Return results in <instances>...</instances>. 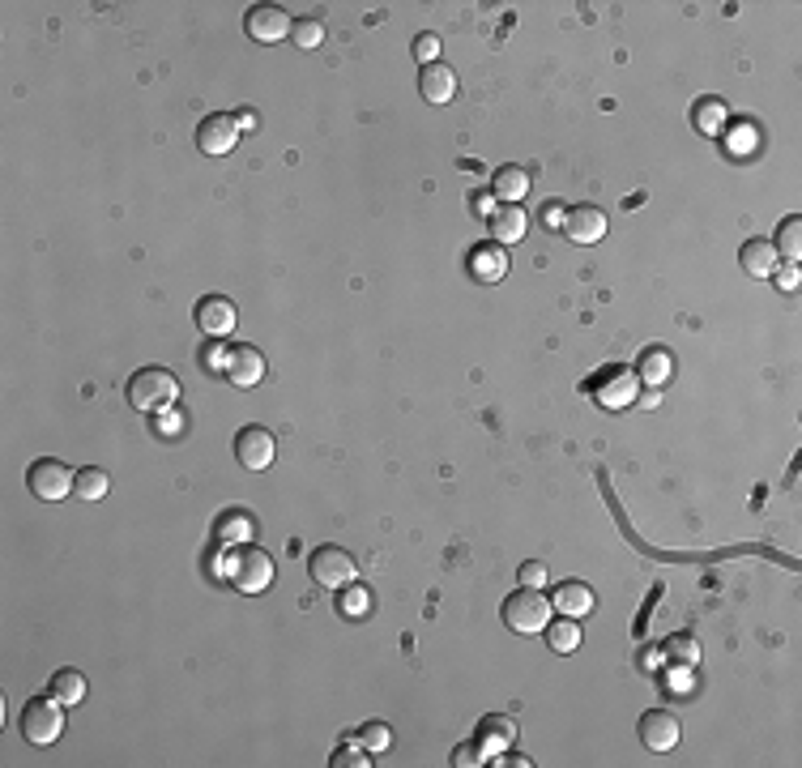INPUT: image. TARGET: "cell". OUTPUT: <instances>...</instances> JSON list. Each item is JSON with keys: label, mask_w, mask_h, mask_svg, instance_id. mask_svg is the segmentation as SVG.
<instances>
[{"label": "cell", "mask_w": 802, "mask_h": 768, "mask_svg": "<svg viewBox=\"0 0 802 768\" xmlns=\"http://www.w3.org/2000/svg\"><path fill=\"white\" fill-rule=\"evenodd\" d=\"M367 606H372V598H367V589H355V594L346 598V615H363Z\"/></svg>", "instance_id": "ab89813d"}, {"label": "cell", "mask_w": 802, "mask_h": 768, "mask_svg": "<svg viewBox=\"0 0 802 768\" xmlns=\"http://www.w3.org/2000/svg\"><path fill=\"white\" fill-rule=\"evenodd\" d=\"M547 645H551L555 653H572L576 645H581V623H576L572 615L551 619V623H547Z\"/></svg>", "instance_id": "4316f807"}, {"label": "cell", "mask_w": 802, "mask_h": 768, "mask_svg": "<svg viewBox=\"0 0 802 768\" xmlns=\"http://www.w3.org/2000/svg\"><path fill=\"white\" fill-rule=\"evenodd\" d=\"M487 222H491V239L495 244H504V248L521 244L525 231H529V214L521 210V205H495V214Z\"/></svg>", "instance_id": "e0dca14e"}, {"label": "cell", "mask_w": 802, "mask_h": 768, "mask_svg": "<svg viewBox=\"0 0 802 768\" xmlns=\"http://www.w3.org/2000/svg\"><path fill=\"white\" fill-rule=\"evenodd\" d=\"M670 376H675V359H670V350L653 346V350H645V355H640V363H636V380H640V384H649V389H662Z\"/></svg>", "instance_id": "7402d4cb"}, {"label": "cell", "mask_w": 802, "mask_h": 768, "mask_svg": "<svg viewBox=\"0 0 802 768\" xmlns=\"http://www.w3.org/2000/svg\"><path fill=\"white\" fill-rule=\"evenodd\" d=\"M517 581H521L525 589H542V585H547V564H538V559H529V564H521V568H517Z\"/></svg>", "instance_id": "836d02e7"}, {"label": "cell", "mask_w": 802, "mask_h": 768, "mask_svg": "<svg viewBox=\"0 0 802 768\" xmlns=\"http://www.w3.org/2000/svg\"><path fill=\"white\" fill-rule=\"evenodd\" d=\"M308 572H312V581L320 589H350V585H355V576H359V564H355V555H350L346 547H333V542H325V547L312 551Z\"/></svg>", "instance_id": "5b68a950"}, {"label": "cell", "mask_w": 802, "mask_h": 768, "mask_svg": "<svg viewBox=\"0 0 802 768\" xmlns=\"http://www.w3.org/2000/svg\"><path fill=\"white\" fill-rule=\"evenodd\" d=\"M662 653H666V658L675 662V666H696V662H700V645H696V636H687V632L666 636Z\"/></svg>", "instance_id": "83f0119b"}, {"label": "cell", "mask_w": 802, "mask_h": 768, "mask_svg": "<svg viewBox=\"0 0 802 768\" xmlns=\"http://www.w3.org/2000/svg\"><path fill=\"white\" fill-rule=\"evenodd\" d=\"M773 278H777V286H781V291H798V282H802V278H798V265H785V269H777Z\"/></svg>", "instance_id": "74e56055"}, {"label": "cell", "mask_w": 802, "mask_h": 768, "mask_svg": "<svg viewBox=\"0 0 802 768\" xmlns=\"http://www.w3.org/2000/svg\"><path fill=\"white\" fill-rule=\"evenodd\" d=\"M491 192H495V201H504V205H521V197L529 192V171L517 163H504L491 175Z\"/></svg>", "instance_id": "ffe728a7"}, {"label": "cell", "mask_w": 802, "mask_h": 768, "mask_svg": "<svg viewBox=\"0 0 802 768\" xmlns=\"http://www.w3.org/2000/svg\"><path fill=\"white\" fill-rule=\"evenodd\" d=\"M222 576L231 581V589L239 594H265L269 585H274V555H265L261 547H235L227 555V564H222Z\"/></svg>", "instance_id": "6da1fadb"}, {"label": "cell", "mask_w": 802, "mask_h": 768, "mask_svg": "<svg viewBox=\"0 0 802 768\" xmlns=\"http://www.w3.org/2000/svg\"><path fill=\"white\" fill-rule=\"evenodd\" d=\"M564 214H568L564 205H559V201H551V205H547V214H542V222H547L551 231H564Z\"/></svg>", "instance_id": "f35d334b"}, {"label": "cell", "mask_w": 802, "mask_h": 768, "mask_svg": "<svg viewBox=\"0 0 802 768\" xmlns=\"http://www.w3.org/2000/svg\"><path fill=\"white\" fill-rule=\"evenodd\" d=\"M111 491V478H107V470H99V466H86V470H77V491L73 495H82V500H103V495Z\"/></svg>", "instance_id": "f1b7e54d"}, {"label": "cell", "mask_w": 802, "mask_h": 768, "mask_svg": "<svg viewBox=\"0 0 802 768\" xmlns=\"http://www.w3.org/2000/svg\"><path fill=\"white\" fill-rule=\"evenodd\" d=\"M564 235L572 244H598V239H606V210H598V205H572L564 214Z\"/></svg>", "instance_id": "9a60e30c"}, {"label": "cell", "mask_w": 802, "mask_h": 768, "mask_svg": "<svg viewBox=\"0 0 802 768\" xmlns=\"http://www.w3.org/2000/svg\"><path fill=\"white\" fill-rule=\"evenodd\" d=\"M470 210L483 214V218H491V214H495V192H491V188H487V192H474V197H470Z\"/></svg>", "instance_id": "8d00e7d4"}, {"label": "cell", "mask_w": 802, "mask_h": 768, "mask_svg": "<svg viewBox=\"0 0 802 768\" xmlns=\"http://www.w3.org/2000/svg\"><path fill=\"white\" fill-rule=\"evenodd\" d=\"M222 376H227L235 389H252V384L265 380V355L252 342H239L222 355Z\"/></svg>", "instance_id": "9c48e42d"}, {"label": "cell", "mask_w": 802, "mask_h": 768, "mask_svg": "<svg viewBox=\"0 0 802 768\" xmlns=\"http://www.w3.org/2000/svg\"><path fill=\"white\" fill-rule=\"evenodd\" d=\"M679 739H683V726H679L675 713H666V709L640 713V743L649 751H675Z\"/></svg>", "instance_id": "7c38bea8"}, {"label": "cell", "mask_w": 802, "mask_h": 768, "mask_svg": "<svg viewBox=\"0 0 802 768\" xmlns=\"http://www.w3.org/2000/svg\"><path fill=\"white\" fill-rule=\"evenodd\" d=\"M359 743L372 751V756H380V751H389L393 747V730H389V722H367L363 730H359Z\"/></svg>", "instance_id": "4dcf8cb0"}, {"label": "cell", "mask_w": 802, "mask_h": 768, "mask_svg": "<svg viewBox=\"0 0 802 768\" xmlns=\"http://www.w3.org/2000/svg\"><path fill=\"white\" fill-rule=\"evenodd\" d=\"M414 56H419L423 64H436V60H440V35H431V30H423V35L414 39Z\"/></svg>", "instance_id": "e575fe53"}, {"label": "cell", "mask_w": 802, "mask_h": 768, "mask_svg": "<svg viewBox=\"0 0 802 768\" xmlns=\"http://www.w3.org/2000/svg\"><path fill=\"white\" fill-rule=\"evenodd\" d=\"M551 606L559 615H572V619H585L589 611H593V589L585 585V581H564L555 589V598H551Z\"/></svg>", "instance_id": "44dd1931"}, {"label": "cell", "mask_w": 802, "mask_h": 768, "mask_svg": "<svg viewBox=\"0 0 802 768\" xmlns=\"http://www.w3.org/2000/svg\"><path fill=\"white\" fill-rule=\"evenodd\" d=\"M252 530H256V521L248 517L244 508H227L222 517L214 521V538L222 542V547H235V542H248L252 538Z\"/></svg>", "instance_id": "cb8c5ba5"}, {"label": "cell", "mask_w": 802, "mask_h": 768, "mask_svg": "<svg viewBox=\"0 0 802 768\" xmlns=\"http://www.w3.org/2000/svg\"><path fill=\"white\" fill-rule=\"evenodd\" d=\"M180 397V380H175L171 367H141V372L128 376V402L137 410H167Z\"/></svg>", "instance_id": "7a4b0ae2"}, {"label": "cell", "mask_w": 802, "mask_h": 768, "mask_svg": "<svg viewBox=\"0 0 802 768\" xmlns=\"http://www.w3.org/2000/svg\"><path fill=\"white\" fill-rule=\"evenodd\" d=\"M291 26L295 22L282 5H252L244 18V30L252 43H282V39H291Z\"/></svg>", "instance_id": "30bf717a"}, {"label": "cell", "mask_w": 802, "mask_h": 768, "mask_svg": "<svg viewBox=\"0 0 802 768\" xmlns=\"http://www.w3.org/2000/svg\"><path fill=\"white\" fill-rule=\"evenodd\" d=\"M739 261H743V274H751V278H773L777 269H781V256H777V248H773V239H747L743 244V252H739Z\"/></svg>", "instance_id": "ac0fdd59"}, {"label": "cell", "mask_w": 802, "mask_h": 768, "mask_svg": "<svg viewBox=\"0 0 802 768\" xmlns=\"http://www.w3.org/2000/svg\"><path fill=\"white\" fill-rule=\"evenodd\" d=\"M589 393H593V402H598V406H606V410H623V406H632V402H636L640 380H636L632 367L611 363L606 372H598V376L589 380Z\"/></svg>", "instance_id": "52a82bcc"}, {"label": "cell", "mask_w": 802, "mask_h": 768, "mask_svg": "<svg viewBox=\"0 0 802 768\" xmlns=\"http://www.w3.org/2000/svg\"><path fill=\"white\" fill-rule=\"evenodd\" d=\"M517 739V726H512V717L504 713H487L483 722H478V747L487 751V756H504Z\"/></svg>", "instance_id": "d6986e66"}, {"label": "cell", "mask_w": 802, "mask_h": 768, "mask_svg": "<svg viewBox=\"0 0 802 768\" xmlns=\"http://www.w3.org/2000/svg\"><path fill=\"white\" fill-rule=\"evenodd\" d=\"M773 248H777V256H781V261H790V265H798V261H802V218H798V214L781 218Z\"/></svg>", "instance_id": "484cf974"}, {"label": "cell", "mask_w": 802, "mask_h": 768, "mask_svg": "<svg viewBox=\"0 0 802 768\" xmlns=\"http://www.w3.org/2000/svg\"><path fill=\"white\" fill-rule=\"evenodd\" d=\"M26 487L35 491L39 500L60 504V500H69V495L77 491V474L64 466L60 457H39V461H30V470H26Z\"/></svg>", "instance_id": "8992f818"}, {"label": "cell", "mask_w": 802, "mask_h": 768, "mask_svg": "<svg viewBox=\"0 0 802 768\" xmlns=\"http://www.w3.org/2000/svg\"><path fill=\"white\" fill-rule=\"evenodd\" d=\"M367 756H372V751H367L359 739H346V743H342V751H338V756H333V764H338V768H363V764H372Z\"/></svg>", "instance_id": "1f68e13d"}, {"label": "cell", "mask_w": 802, "mask_h": 768, "mask_svg": "<svg viewBox=\"0 0 802 768\" xmlns=\"http://www.w3.org/2000/svg\"><path fill=\"white\" fill-rule=\"evenodd\" d=\"M726 120H730L726 99H717V94H704V99H696V107H692V124L700 128L704 137H717L721 128H726Z\"/></svg>", "instance_id": "603a6c76"}, {"label": "cell", "mask_w": 802, "mask_h": 768, "mask_svg": "<svg viewBox=\"0 0 802 768\" xmlns=\"http://www.w3.org/2000/svg\"><path fill=\"white\" fill-rule=\"evenodd\" d=\"M47 692H52V696L64 704V709H69V704H82V700H86V675H82V670H69V666H64V670H56V675H52Z\"/></svg>", "instance_id": "d4e9b609"}, {"label": "cell", "mask_w": 802, "mask_h": 768, "mask_svg": "<svg viewBox=\"0 0 802 768\" xmlns=\"http://www.w3.org/2000/svg\"><path fill=\"white\" fill-rule=\"evenodd\" d=\"M235 457H239V466H244V470H269V466H274V457H278L274 431H265L261 423L239 427V436H235Z\"/></svg>", "instance_id": "ba28073f"}, {"label": "cell", "mask_w": 802, "mask_h": 768, "mask_svg": "<svg viewBox=\"0 0 802 768\" xmlns=\"http://www.w3.org/2000/svg\"><path fill=\"white\" fill-rule=\"evenodd\" d=\"M756 146H751V128H739V133L730 137V154H751Z\"/></svg>", "instance_id": "60d3db41"}, {"label": "cell", "mask_w": 802, "mask_h": 768, "mask_svg": "<svg viewBox=\"0 0 802 768\" xmlns=\"http://www.w3.org/2000/svg\"><path fill=\"white\" fill-rule=\"evenodd\" d=\"M419 94L427 103H453L457 99V73L448 69L444 60H436V64H423V73H419Z\"/></svg>", "instance_id": "2e32d148"}, {"label": "cell", "mask_w": 802, "mask_h": 768, "mask_svg": "<svg viewBox=\"0 0 802 768\" xmlns=\"http://www.w3.org/2000/svg\"><path fill=\"white\" fill-rule=\"evenodd\" d=\"M192 316H197V325L210 333V338H227V333L235 329V320H239L235 303H231L227 295H205V299H197Z\"/></svg>", "instance_id": "5bb4252c"}, {"label": "cell", "mask_w": 802, "mask_h": 768, "mask_svg": "<svg viewBox=\"0 0 802 768\" xmlns=\"http://www.w3.org/2000/svg\"><path fill=\"white\" fill-rule=\"evenodd\" d=\"M239 141V120L227 116V111H214V116H205L197 124V146L205 154H231Z\"/></svg>", "instance_id": "4fadbf2b"}, {"label": "cell", "mask_w": 802, "mask_h": 768, "mask_svg": "<svg viewBox=\"0 0 802 768\" xmlns=\"http://www.w3.org/2000/svg\"><path fill=\"white\" fill-rule=\"evenodd\" d=\"M22 734L35 747H52L64 734V704L56 696H35L22 709Z\"/></svg>", "instance_id": "277c9868"}, {"label": "cell", "mask_w": 802, "mask_h": 768, "mask_svg": "<svg viewBox=\"0 0 802 768\" xmlns=\"http://www.w3.org/2000/svg\"><path fill=\"white\" fill-rule=\"evenodd\" d=\"M291 39H295V47H303V52H312V47L325 43V22L320 18H299L291 26Z\"/></svg>", "instance_id": "f546056e"}, {"label": "cell", "mask_w": 802, "mask_h": 768, "mask_svg": "<svg viewBox=\"0 0 802 768\" xmlns=\"http://www.w3.org/2000/svg\"><path fill=\"white\" fill-rule=\"evenodd\" d=\"M465 269H470L474 282L483 286H495L504 282L508 274V248L495 244V239H483V244H470V256H465Z\"/></svg>", "instance_id": "8fae6325"}, {"label": "cell", "mask_w": 802, "mask_h": 768, "mask_svg": "<svg viewBox=\"0 0 802 768\" xmlns=\"http://www.w3.org/2000/svg\"><path fill=\"white\" fill-rule=\"evenodd\" d=\"M551 598H542V589H517V594H508L504 598V606H500V615H504V623L512 632H521V636H538V632H547V623H551Z\"/></svg>", "instance_id": "3957f363"}, {"label": "cell", "mask_w": 802, "mask_h": 768, "mask_svg": "<svg viewBox=\"0 0 802 768\" xmlns=\"http://www.w3.org/2000/svg\"><path fill=\"white\" fill-rule=\"evenodd\" d=\"M184 414L180 410H175V406H167V410H158V423H154V431H158V436H163V431H167V436H180V431H184Z\"/></svg>", "instance_id": "d590c367"}, {"label": "cell", "mask_w": 802, "mask_h": 768, "mask_svg": "<svg viewBox=\"0 0 802 768\" xmlns=\"http://www.w3.org/2000/svg\"><path fill=\"white\" fill-rule=\"evenodd\" d=\"M483 756H487V751L478 747V739H474V743H457V747H453V764H457V768H478V764H487Z\"/></svg>", "instance_id": "d6a6232c"}]
</instances>
